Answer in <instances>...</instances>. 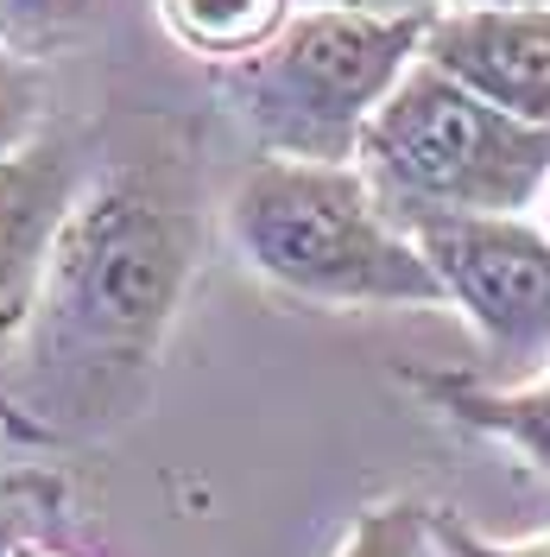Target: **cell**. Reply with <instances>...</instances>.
<instances>
[{"label": "cell", "mask_w": 550, "mask_h": 557, "mask_svg": "<svg viewBox=\"0 0 550 557\" xmlns=\"http://www.w3.org/2000/svg\"><path fill=\"white\" fill-rule=\"evenodd\" d=\"M203 260L209 190L184 139L96 165L51 242L38 311L0 381V424L45 450L134 424Z\"/></svg>", "instance_id": "1"}, {"label": "cell", "mask_w": 550, "mask_h": 557, "mask_svg": "<svg viewBox=\"0 0 550 557\" xmlns=\"http://www.w3.org/2000/svg\"><path fill=\"white\" fill-rule=\"evenodd\" d=\"M386 215L412 235L449 215H518L550 184V127H532L424 51L354 146Z\"/></svg>", "instance_id": "3"}, {"label": "cell", "mask_w": 550, "mask_h": 557, "mask_svg": "<svg viewBox=\"0 0 550 557\" xmlns=\"http://www.w3.org/2000/svg\"><path fill=\"white\" fill-rule=\"evenodd\" d=\"M33 134H45V70L0 33V159H13Z\"/></svg>", "instance_id": "11"}, {"label": "cell", "mask_w": 550, "mask_h": 557, "mask_svg": "<svg viewBox=\"0 0 550 557\" xmlns=\"http://www.w3.org/2000/svg\"><path fill=\"white\" fill-rule=\"evenodd\" d=\"M222 222L247 267L304 305H329V311H361V305L437 311L449 305L417 235H405L386 215L354 159L266 152L228 190Z\"/></svg>", "instance_id": "2"}, {"label": "cell", "mask_w": 550, "mask_h": 557, "mask_svg": "<svg viewBox=\"0 0 550 557\" xmlns=\"http://www.w3.org/2000/svg\"><path fill=\"white\" fill-rule=\"evenodd\" d=\"M538 209H545V222H538V228L550 235V184H545V197H538Z\"/></svg>", "instance_id": "18"}, {"label": "cell", "mask_w": 550, "mask_h": 557, "mask_svg": "<svg viewBox=\"0 0 550 557\" xmlns=\"http://www.w3.org/2000/svg\"><path fill=\"white\" fill-rule=\"evenodd\" d=\"M443 7H550V0H443Z\"/></svg>", "instance_id": "16"}, {"label": "cell", "mask_w": 550, "mask_h": 557, "mask_svg": "<svg viewBox=\"0 0 550 557\" xmlns=\"http://www.w3.org/2000/svg\"><path fill=\"white\" fill-rule=\"evenodd\" d=\"M437 552V532H430V500H379L361 520L348 525L342 552L336 557H430Z\"/></svg>", "instance_id": "10"}, {"label": "cell", "mask_w": 550, "mask_h": 557, "mask_svg": "<svg viewBox=\"0 0 550 557\" xmlns=\"http://www.w3.org/2000/svg\"><path fill=\"white\" fill-rule=\"evenodd\" d=\"M430 532H437L443 557H550V532L525 539V545H500V539H487L475 525H462V513H449V507H430Z\"/></svg>", "instance_id": "13"}, {"label": "cell", "mask_w": 550, "mask_h": 557, "mask_svg": "<svg viewBox=\"0 0 550 557\" xmlns=\"http://www.w3.org/2000/svg\"><path fill=\"white\" fill-rule=\"evenodd\" d=\"M89 20H96V0H0V33L33 58L70 45Z\"/></svg>", "instance_id": "12"}, {"label": "cell", "mask_w": 550, "mask_h": 557, "mask_svg": "<svg viewBox=\"0 0 550 557\" xmlns=\"http://www.w3.org/2000/svg\"><path fill=\"white\" fill-rule=\"evenodd\" d=\"M13 557H76V552H58V545H20Z\"/></svg>", "instance_id": "17"}, {"label": "cell", "mask_w": 550, "mask_h": 557, "mask_svg": "<svg viewBox=\"0 0 550 557\" xmlns=\"http://www.w3.org/2000/svg\"><path fill=\"white\" fill-rule=\"evenodd\" d=\"M298 7H354V13H443V0H298Z\"/></svg>", "instance_id": "14"}, {"label": "cell", "mask_w": 550, "mask_h": 557, "mask_svg": "<svg viewBox=\"0 0 550 557\" xmlns=\"http://www.w3.org/2000/svg\"><path fill=\"white\" fill-rule=\"evenodd\" d=\"M399 381L412 386L430 412H443L449 424L513 444L532 469L550 475V368L525 386H487L462 368H399Z\"/></svg>", "instance_id": "8"}, {"label": "cell", "mask_w": 550, "mask_h": 557, "mask_svg": "<svg viewBox=\"0 0 550 557\" xmlns=\"http://www.w3.org/2000/svg\"><path fill=\"white\" fill-rule=\"evenodd\" d=\"M20 539H26V513L20 507H0V557L20 552Z\"/></svg>", "instance_id": "15"}, {"label": "cell", "mask_w": 550, "mask_h": 557, "mask_svg": "<svg viewBox=\"0 0 550 557\" xmlns=\"http://www.w3.org/2000/svg\"><path fill=\"white\" fill-rule=\"evenodd\" d=\"M291 13H298V0H159L165 33H172L190 58H203L209 70L260 51Z\"/></svg>", "instance_id": "9"}, {"label": "cell", "mask_w": 550, "mask_h": 557, "mask_svg": "<svg viewBox=\"0 0 550 557\" xmlns=\"http://www.w3.org/2000/svg\"><path fill=\"white\" fill-rule=\"evenodd\" d=\"M89 172L96 159L76 134H33L13 159H0V381L26 343L51 242Z\"/></svg>", "instance_id": "6"}, {"label": "cell", "mask_w": 550, "mask_h": 557, "mask_svg": "<svg viewBox=\"0 0 550 557\" xmlns=\"http://www.w3.org/2000/svg\"><path fill=\"white\" fill-rule=\"evenodd\" d=\"M424 58L532 127H550V7H443Z\"/></svg>", "instance_id": "7"}, {"label": "cell", "mask_w": 550, "mask_h": 557, "mask_svg": "<svg viewBox=\"0 0 550 557\" xmlns=\"http://www.w3.org/2000/svg\"><path fill=\"white\" fill-rule=\"evenodd\" d=\"M449 305L482 336L487 386H525L550 368V235L525 215H449L412 228Z\"/></svg>", "instance_id": "5"}, {"label": "cell", "mask_w": 550, "mask_h": 557, "mask_svg": "<svg viewBox=\"0 0 550 557\" xmlns=\"http://www.w3.org/2000/svg\"><path fill=\"white\" fill-rule=\"evenodd\" d=\"M437 13L298 7L260 51L215 64L222 102L285 159H354L379 102L417 64Z\"/></svg>", "instance_id": "4"}]
</instances>
